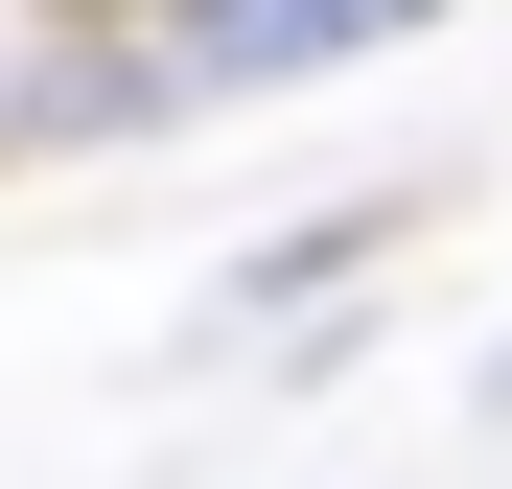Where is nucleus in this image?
<instances>
[{
	"label": "nucleus",
	"mask_w": 512,
	"mask_h": 489,
	"mask_svg": "<svg viewBox=\"0 0 512 489\" xmlns=\"http://www.w3.org/2000/svg\"><path fill=\"white\" fill-rule=\"evenodd\" d=\"M396 24H443V0H163V70L187 94H303V70H350Z\"/></svg>",
	"instance_id": "1"
},
{
	"label": "nucleus",
	"mask_w": 512,
	"mask_h": 489,
	"mask_svg": "<svg viewBox=\"0 0 512 489\" xmlns=\"http://www.w3.org/2000/svg\"><path fill=\"white\" fill-rule=\"evenodd\" d=\"M489 396H512V373H489Z\"/></svg>",
	"instance_id": "2"
}]
</instances>
